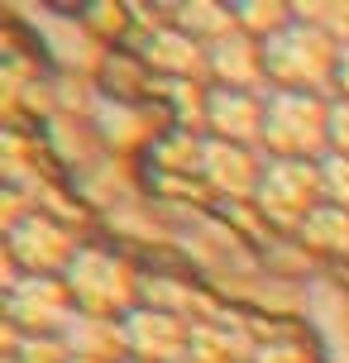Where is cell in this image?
<instances>
[{
    "label": "cell",
    "instance_id": "obj_4",
    "mask_svg": "<svg viewBox=\"0 0 349 363\" xmlns=\"http://www.w3.org/2000/svg\"><path fill=\"white\" fill-rule=\"evenodd\" d=\"M326 182L345 196V191H349V163H331V167H326Z\"/></svg>",
    "mask_w": 349,
    "mask_h": 363
},
{
    "label": "cell",
    "instance_id": "obj_3",
    "mask_svg": "<svg viewBox=\"0 0 349 363\" xmlns=\"http://www.w3.org/2000/svg\"><path fill=\"white\" fill-rule=\"evenodd\" d=\"M311 172L306 167H297V163H282L268 172V182H263V191H273L277 186V196H263L273 211H282V206H306V196H311Z\"/></svg>",
    "mask_w": 349,
    "mask_h": 363
},
{
    "label": "cell",
    "instance_id": "obj_5",
    "mask_svg": "<svg viewBox=\"0 0 349 363\" xmlns=\"http://www.w3.org/2000/svg\"><path fill=\"white\" fill-rule=\"evenodd\" d=\"M340 86H345V96H349V53L340 57Z\"/></svg>",
    "mask_w": 349,
    "mask_h": 363
},
{
    "label": "cell",
    "instance_id": "obj_2",
    "mask_svg": "<svg viewBox=\"0 0 349 363\" xmlns=\"http://www.w3.org/2000/svg\"><path fill=\"white\" fill-rule=\"evenodd\" d=\"M263 67H273L282 82H306V77H321L331 67V53H326V38L321 34H306V29H292L282 34L263 53Z\"/></svg>",
    "mask_w": 349,
    "mask_h": 363
},
{
    "label": "cell",
    "instance_id": "obj_1",
    "mask_svg": "<svg viewBox=\"0 0 349 363\" xmlns=\"http://www.w3.org/2000/svg\"><path fill=\"white\" fill-rule=\"evenodd\" d=\"M301 125L321 134V129H326V115H321V106H316V101H306L301 91H287V96H277L273 106H268L263 134H268L277 148L301 153V148H316V139H311V134H301Z\"/></svg>",
    "mask_w": 349,
    "mask_h": 363
}]
</instances>
